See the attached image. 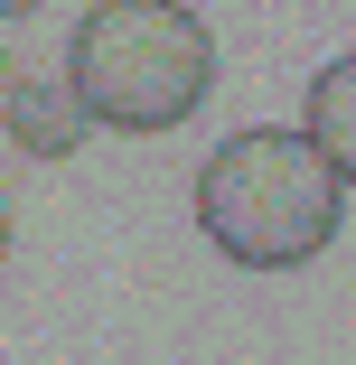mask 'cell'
I'll list each match as a JSON object with an SVG mask.
<instances>
[{
    "instance_id": "1",
    "label": "cell",
    "mask_w": 356,
    "mask_h": 365,
    "mask_svg": "<svg viewBox=\"0 0 356 365\" xmlns=\"http://www.w3.org/2000/svg\"><path fill=\"white\" fill-rule=\"evenodd\" d=\"M337 206H347V178L319 160L310 131H281V122L225 131L197 169V225L244 272H300L310 253H328Z\"/></svg>"
},
{
    "instance_id": "2",
    "label": "cell",
    "mask_w": 356,
    "mask_h": 365,
    "mask_svg": "<svg viewBox=\"0 0 356 365\" xmlns=\"http://www.w3.org/2000/svg\"><path fill=\"white\" fill-rule=\"evenodd\" d=\"M66 85L103 131H178L216 94V38L188 0H94L66 38Z\"/></svg>"
},
{
    "instance_id": "3",
    "label": "cell",
    "mask_w": 356,
    "mask_h": 365,
    "mask_svg": "<svg viewBox=\"0 0 356 365\" xmlns=\"http://www.w3.org/2000/svg\"><path fill=\"white\" fill-rule=\"evenodd\" d=\"M94 131V113H85V94L76 85H56V76H19V103H10V140L29 160H76V140Z\"/></svg>"
},
{
    "instance_id": "4",
    "label": "cell",
    "mask_w": 356,
    "mask_h": 365,
    "mask_svg": "<svg viewBox=\"0 0 356 365\" xmlns=\"http://www.w3.org/2000/svg\"><path fill=\"white\" fill-rule=\"evenodd\" d=\"M300 131L319 140V160L356 187V56H328L310 76V103H300Z\"/></svg>"
},
{
    "instance_id": "5",
    "label": "cell",
    "mask_w": 356,
    "mask_h": 365,
    "mask_svg": "<svg viewBox=\"0 0 356 365\" xmlns=\"http://www.w3.org/2000/svg\"><path fill=\"white\" fill-rule=\"evenodd\" d=\"M10 103H19V56L0 47V131H10Z\"/></svg>"
},
{
    "instance_id": "6",
    "label": "cell",
    "mask_w": 356,
    "mask_h": 365,
    "mask_svg": "<svg viewBox=\"0 0 356 365\" xmlns=\"http://www.w3.org/2000/svg\"><path fill=\"white\" fill-rule=\"evenodd\" d=\"M0 262H10V197H0Z\"/></svg>"
},
{
    "instance_id": "7",
    "label": "cell",
    "mask_w": 356,
    "mask_h": 365,
    "mask_svg": "<svg viewBox=\"0 0 356 365\" xmlns=\"http://www.w3.org/2000/svg\"><path fill=\"white\" fill-rule=\"evenodd\" d=\"M29 10H38V0H0V19H29Z\"/></svg>"
}]
</instances>
